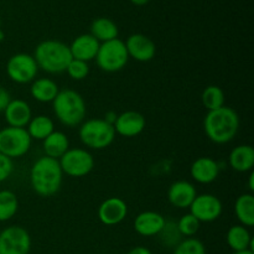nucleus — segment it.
I'll list each match as a JSON object with an SVG mask.
<instances>
[{
  "instance_id": "a878e982",
  "label": "nucleus",
  "mask_w": 254,
  "mask_h": 254,
  "mask_svg": "<svg viewBox=\"0 0 254 254\" xmlns=\"http://www.w3.org/2000/svg\"><path fill=\"white\" fill-rule=\"evenodd\" d=\"M29 133L30 138L36 140H44L55 130V124L50 117L40 114V116L32 117L27 127L25 128Z\"/></svg>"
},
{
  "instance_id": "9b49d317",
  "label": "nucleus",
  "mask_w": 254,
  "mask_h": 254,
  "mask_svg": "<svg viewBox=\"0 0 254 254\" xmlns=\"http://www.w3.org/2000/svg\"><path fill=\"white\" fill-rule=\"evenodd\" d=\"M189 208H190L191 215L195 216L201 223L213 222L218 220L223 211L221 200L212 193L197 195Z\"/></svg>"
},
{
  "instance_id": "e433bc0d",
  "label": "nucleus",
  "mask_w": 254,
  "mask_h": 254,
  "mask_svg": "<svg viewBox=\"0 0 254 254\" xmlns=\"http://www.w3.org/2000/svg\"><path fill=\"white\" fill-rule=\"evenodd\" d=\"M150 0H130L131 4L136 5V6H143V5H146Z\"/></svg>"
},
{
  "instance_id": "2eb2a0df",
  "label": "nucleus",
  "mask_w": 254,
  "mask_h": 254,
  "mask_svg": "<svg viewBox=\"0 0 254 254\" xmlns=\"http://www.w3.org/2000/svg\"><path fill=\"white\" fill-rule=\"evenodd\" d=\"M196 196H197V191H196L195 185L186 180L175 181L171 184L168 191L169 202L174 207L180 208V210L190 207Z\"/></svg>"
},
{
  "instance_id": "dca6fc26",
  "label": "nucleus",
  "mask_w": 254,
  "mask_h": 254,
  "mask_svg": "<svg viewBox=\"0 0 254 254\" xmlns=\"http://www.w3.org/2000/svg\"><path fill=\"white\" fill-rule=\"evenodd\" d=\"M165 217L155 211H144L134 220V230L143 237H154L161 232L165 226Z\"/></svg>"
},
{
  "instance_id": "72a5a7b5",
  "label": "nucleus",
  "mask_w": 254,
  "mask_h": 254,
  "mask_svg": "<svg viewBox=\"0 0 254 254\" xmlns=\"http://www.w3.org/2000/svg\"><path fill=\"white\" fill-rule=\"evenodd\" d=\"M10 101H11V96H10V93L4 88V87L0 86V113H4L7 104L10 103Z\"/></svg>"
},
{
  "instance_id": "ea45409f",
  "label": "nucleus",
  "mask_w": 254,
  "mask_h": 254,
  "mask_svg": "<svg viewBox=\"0 0 254 254\" xmlns=\"http://www.w3.org/2000/svg\"><path fill=\"white\" fill-rule=\"evenodd\" d=\"M4 39H5V34H4V31L1 30V27H0V42L4 41Z\"/></svg>"
},
{
  "instance_id": "c756f323",
  "label": "nucleus",
  "mask_w": 254,
  "mask_h": 254,
  "mask_svg": "<svg viewBox=\"0 0 254 254\" xmlns=\"http://www.w3.org/2000/svg\"><path fill=\"white\" fill-rule=\"evenodd\" d=\"M173 254H206V248L200 240L190 237L181 241L174 248Z\"/></svg>"
},
{
  "instance_id": "7ed1b4c3",
  "label": "nucleus",
  "mask_w": 254,
  "mask_h": 254,
  "mask_svg": "<svg viewBox=\"0 0 254 254\" xmlns=\"http://www.w3.org/2000/svg\"><path fill=\"white\" fill-rule=\"evenodd\" d=\"M34 59L37 67L51 74L66 72L71 62L72 55L69 46L57 40H45L40 42L34 51Z\"/></svg>"
},
{
  "instance_id": "cd10ccee",
  "label": "nucleus",
  "mask_w": 254,
  "mask_h": 254,
  "mask_svg": "<svg viewBox=\"0 0 254 254\" xmlns=\"http://www.w3.org/2000/svg\"><path fill=\"white\" fill-rule=\"evenodd\" d=\"M201 101H202L203 107L208 112L215 111V109H218L225 106V92L218 86H213L212 84V86H208L203 89Z\"/></svg>"
},
{
  "instance_id": "f8f14e48",
  "label": "nucleus",
  "mask_w": 254,
  "mask_h": 254,
  "mask_svg": "<svg viewBox=\"0 0 254 254\" xmlns=\"http://www.w3.org/2000/svg\"><path fill=\"white\" fill-rule=\"evenodd\" d=\"M128 51L129 59L139 62H149L155 57V42L143 34H133L124 42Z\"/></svg>"
},
{
  "instance_id": "6ab92c4d",
  "label": "nucleus",
  "mask_w": 254,
  "mask_h": 254,
  "mask_svg": "<svg viewBox=\"0 0 254 254\" xmlns=\"http://www.w3.org/2000/svg\"><path fill=\"white\" fill-rule=\"evenodd\" d=\"M101 42L94 39L91 34H82L77 36L69 45L72 59L89 62L96 59Z\"/></svg>"
},
{
  "instance_id": "ddd939ff",
  "label": "nucleus",
  "mask_w": 254,
  "mask_h": 254,
  "mask_svg": "<svg viewBox=\"0 0 254 254\" xmlns=\"http://www.w3.org/2000/svg\"><path fill=\"white\" fill-rule=\"evenodd\" d=\"M128 206L121 197H108L99 205L98 218L103 225L116 226L126 220Z\"/></svg>"
},
{
  "instance_id": "6e6552de",
  "label": "nucleus",
  "mask_w": 254,
  "mask_h": 254,
  "mask_svg": "<svg viewBox=\"0 0 254 254\" xmlns=\"http://www.w3.org/2000/svg\"><path fill=\"white\" fill-rule=\"evenodd\" d=\"M62 173L71 178H83L94 168V158L88 150L82 148H69L59 159Z\"/></svg>"
},
{
  "instance_id": "f03ea898",
  "label": "nucleus",
  "mask_w": 254,
  "mask_h": 254,
  "mask_svg": "<svg viewBox=\"0 0 254 254\" xmlns=\"http://www.w3.org/2000/svg\"><path fill=\"white\" fill-rule=\"evenodd\" d=\"M203 130L215 144H227L233 140L240 130V117L230 107L210 111L203 119Z\"/></svg>"
},
{
  "instance_id": "a19ab883",
  "label": "nucleus",
  "mask_w": 254,
  "mask_h": 254,
  "mask_svg": "<svg viewBox=\"0 0 254 254\" xmlns=\"http://www.w3.org/2000/svg\"><path fill=\"white\" fill-rule=\"evenodd\" d=\"M0 26H1V20H0Z\"/></svg>"
},
{
  "instance_id": "423d86ee",
  "label": "nucleus",
  "mask_w": 254,
  "mask_h": 254,
  "mask_svg": "<svg viewBox=\"0 0 254 254\" xmlns=\"http://www.w3.org/2000/svg\"><path fill=\"white\" fill-rule=\"evenodd\" d=\"M97 66L104 72H118L127 66L129 55L124 41L114 39L111 41L102 42L96 56Z\"/></svg>"
},
{
  "instance_id": "1a4fd4ad",
  "label": "nucleus",
  "mask_w": 254,
  "mask_h": 254,
  "mask_svg": "<svg viewBox=\"0 0 254 254\" xmlns=\"http://www.w3.org/2000/svg\"><path fill=\"white\" fill-rule=\"evenodd\" d=\"M37 72L39 67L32 55L15 54L6 62V74L15 83H30L36 78Z\"/></svg>"
},
{
  "instance_id": "7c9ffc66",
  "label": "nucleus",
  "mask_w": 254,
  "mask_h": 254,
  "mask_svg": "<svg viewBox=\"0 0 254 254\" xmlns=\"http://www.w3.org/2000/svg\"><path fill=\"white\" fill-rule=\"evenodd\" d=\"M158 236H160L161 242H163L165 246H168V247L175 248L176 246L183 241L181 240L183 236H181L180 232H179L176 223L168 222V221H166L165 226H164V228L161 230V232L159 233Z\"/></svg>"
},
{
  "instance_id": "f704fd0d",
  "label": "nucleus",
  "mask_w": 254,
  "mask_h": 254,
  "mask_svg": "<svg viewBox=\"0 0 254 254\" xmlns=\"http://www.w3.org/2000/svg\"><path fill=\"white\" fill-rule=\"evenodd\" d=\"M127 254H153L149 248L143 247V246H138V247H134L131 248Z\"/></svg>"
},
{
  "instance_id": "b1692460",
  "label": "nucleus",
  "mask_w": 254,
  "mask_h": 254,
  "mask_svg": "<svg viewBox=\"0 0 254 254\" xmlns=\"http://www.w3.org/2000/svg\"><path fill=\"white\" fill-rule=\"evenodd\" d=\"M91 35L102 44V42L118 39L119 29L113 20L108 17H98L92 21Z\"/></svg>"
},
{
  "instance_id": "c9c22d12",
  "label": "nucleus",
  "mask_w": 254,
  "mask_h": 254,
  "mask_svg": "<svg viewBox=\"0 0 254 254\" xmlns=\"http://www.w3.org/2000/svg\"><path fill=\"white\" fill-rule=\"evenodd\" d=\"M117 117H118V114H117L116 112L109 111V112H107L106 116H104L103 119L107 122V123H109V124H112V126H114V123H116V121H117Z\"/></svg>"
},
{
  "instance_id": "4c0bfd02",
  "label": "nucleus",
  "mask_w": 254,
  "mask_h": 254,
  "mask_svg": "<svg viewBox=\"0 0 254 254\" xmlns=\"http://www.w3.org/2000/svg\"><path fill=\"white\" fill-rule=\"evenodd\" d=\"M253 180H254V173L253 171H251V174H250V190H251V193L253 192V190H254V184H253Z\"/></svg>"
},
{
  "instance_id": "aec40b11",
  "label": "nucleus",
  "mask_w": 254,
  "mask_h": 254,
  "mask_svg": "<svg viewBox=\"0 0 254 254\" xmlns=\"http://www.w3.org/2000/svg\"><path fill=\"white\" fill-rule=\"evenodd\" d=\"M228 164L231 168L238 173L253 171L254 166V149L250 144H241L231 150L228 156Z\"/></svg>"
},
{
  "instance_id": "2f4dec72",
  "label": "nucleus",
  "mask_w": 254,
  "mask_h": 254,
  "mask_svg": "<svg viewBox=\"0 0 254 254\" xmlns=\"http://www.w3.org/2000/svg\"><path fill=\"white\" fill-rule=\"evenodd\" d=\"M67 74L74 81H82L86 78L89 73L88 62L81 61V60L72 59L66 68Z\"/></svg>"
},
{
  "instance_id": "4be33fe9",
  "label": "nucleus",
  "mask_w": 254,
  "mask_h": 254,
  "mask_svg": "<svg viewBox=\"0 0 254 254\" xmlns=\"http://www.w3.org/2000/svg\"><path fill=\"white\" fill-rule=\"evenodd\" d=\"M227 245L233 252H242V251H253V238L247 227L242 225H235L227 231L226 236Z\"/></svg>"
},
{
  "instance_id": "473e14b6",
  "label": "nucleus",
  "mask_w": 254,
  "mask_h": 254,
  "mask_svg": "<svg viewBox=\"0 0 254 254\" xmlns=\"http://www.w3.org/2000/svg\"><path fill=\"white\" fill-rule=\"evenodd\" d=\"M12 170H14L12 159L7 158L4 154L0 153V184L6 181L11 176Z\"/></svg>"
},
{
  "instance_id": "9d476101",
  "label": "nucleus",
  "mask_w": 254,
  "mask_h": 254,
  "mask_svg": "<svg viewBox=\"0 0 254 254\" xmlns=\"http://www.w3.org/2000/svg\"><path fill=\"white\" fill-rule=\"evenodd\" d=\"M30 233L21 226H9L0 232V254H29Z\"/></svg>"
},
{
  "instance_id": "5701e85b",
  "label": "nucleus",
  "mask_w": 254,
  "mask_h": 254,
  "mask_svg": "<svg viewBox=\"0 0 254 254\" xmlns=\"http://www.w3.org/2000/svg\"><path fill=\"white\" fill-rule=\"evenodd\" d=\"M45 156L59 160L64 153L69 149L68 136L59 130H54L47 138L42 140Z\"/></svg>"
},
{
  "instance_id": "a211bd4d",
  "label": "nucleus",
  "mask_w": 254,
  "mask_h": 254,
  "mask_svg": "<svg viewBox=\"0 0 254 254\" xmlns=\"http://www.w3.org/2000/svg\"><path fill=\"white\" fill-rule=\"evenodd\" d=\"M4 117L7 127L26 128L32 118L31 107L24 99H11L4 111Z\"/></svg>"
},
{
  "instance_id": "39448f33",
  "label": "nucleus",
  "mask_w": 254,
  "mask_h": 254,
  "mask_svg": "<svg viewBox=\"0 0 254 254\" xmlns=\"http://www.w3.org/2000/svg\"><path fill=\"white\" fill-rule=\"evenodd\" d=\"M116 129L104 119H88L79 127L78 135L83 145L93 150H103L113 144Z\"/></svg>"
},
{
  "instance_id": "58836bf2",
  "label": "nucleus",
  "mask_w": 254,
  "mask_h": 254,
  "mask_svg": "<svg viewBox=\"0 0 254 254\" xmlns=\"http://www.w3.org/2000/svg\"><path fill=\"white\" fill-rule=\"evenodd\" d=\"M232 254H254V251L247 250V251H242V252H233Z\"/></svg>"
},
{
  "instance_id": "412c9836",
  "label": "nucleus",
  "mask_w": 254,
  "mask_h": 254,
  "mask_svg": "<svg viewBox=\"0 0 254 254\" xmlns=\"http://www.w3.org/2000/svg\"><path fill=\"white\" fill-rule=\"evenodd\" d=\"M60 88L55 81L50 78H37L31 82L30 94L40 103H52L59 94Z\"/></svg>"
},
{
  "instance_id": "20e7f679",
  "label": "nucleus",
  "mask_w": 254,
  "mask_h": 254,
  "mask_svg": "<svg viewBox=\"0 0 254 254\" xmlns=\"http://www.w3.org/2000/svg\"><path fill=\"white\" fill-rule=\"evenodd\" d=\"M56 118L66 127H77L86 118L87 108L83 97L73 89H62L52 102Z\"/></svg>"
},
{
  "instance_id": "0eeeda50",
  "label": "nucleus",
  "mask_w": 254,
  "mask_h": 254,
  "mask_svg": "<svg viewBox=\"0 0 254 254\" xmlns=\"http://www.w3.org/2000/svg\"><path fill=\"white\" fill-rule=\"evenodd\" d=\"M32 139L25 128L5 127L0 130V153L10 159H17L29 153Z\"/></svg>"
},
{
  "instance_id": "393cba45",
  "label": "nucleus",
  "mask_w": 254,
  "mask_h": 254,
  "mask_svg": "<svg viewBox=\"0 0 254 254\" xmlns=\"http://www.w3.org/2000/svg\"><path fill=\"white\" fill-rule=\"evenodd\" d=\"M235 213L241 225L252 227L254 225V196L253 193H243L235 202Z\"/></svg>"
},
{
  "instance_id": "f257e3e1",
  "label": "nucleus",
  "mask_w": 254,
  "mask_h": 254,
  "mask_svg": "<svg viewBox=\"0 0 254 254\" xmlns=\"http://www.w3.org/2000/svg\"><path fill=\"white\" fill-rule=\"evenodd\" d=\"M64 180V173L59 160L41 156L30 170V184L35 192L41 197H51L60 191Z\"/></svg>"
},
{
  "instance_id": "f3484780",
  "label": "nucleus",
  "mask_w": 254,
  "mask_h": 254,
  "mask_svg": "<svg viewBox=\"0 0 254 254\" xmlns=\"http://www.w3.org/2000/svg\"><path fill=\"white\" fill-rule=\"evenodd\" d=\"M221 166L218 161L210 156H202V158L196 159L192 163L190 168V175L196 183L207 185L218 178Z\"/></svg>"
},
{
  "instance_id": "c85d7f7f",
  "label": "nucleus",
  "mask_w": 254,
  "mask_h": 254,
  "mask_svg": "<svg viewBox=\"0 0 254 254\" xmlns=\"http://www.w3.org/2000/svg\"><path fill=\"white\" fill-rule=\"evenodd\" d=\"M176 226H178L179 232H180V235L183 236V237L190 238L193 237V236L198 232L201 222L195 217V216H192L189 212L186 213V215H184L183 217L178 221Z\"/></svg>"
},
{
  "instance_id": "bb28decb",
  "label": "nucleus",
  "mask_w": 254,
  "mask_h": 254,
  "mask_svg": "<svg viewBox=\"0 0 254 254\" xmlns=\"http://www.w3.org/2000/svg\"><path fill=\"white\" fill-rule=\"evenodd\" d=\"M19 210V200L10 190H0V222L11 220Z\"/></svg>"
},
{
  "instance_id": "4468645a",
  "label": "nucleus",
  "mask_w": 254,
  "mask_h": 254,
  "mask_svg": "<svg viewBox=\"0 0 254 254\" xmlns=\"http://www.w3.org/2000/svg\"><path fill=\"white\" fill-rule=\"evenodd\" d=\"M145 126L146 122L143 114L135 111H127L118 114L113 127L116 129V133L119 135L133 138L143 133Z\"/></svg>"
}]
</instances>
